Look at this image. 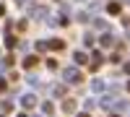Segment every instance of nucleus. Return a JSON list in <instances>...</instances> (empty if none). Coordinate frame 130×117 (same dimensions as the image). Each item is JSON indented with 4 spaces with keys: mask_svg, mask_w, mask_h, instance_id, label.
<instances>
[{
    "mask_svg": "<svg viewBox=\"0 0 130 117\" xmlns=\"http://www.w3.org/2000/svg\"><path fill=\"white\" fill-rule=\"evenodd\" d=\"M107 10H109V13H120V3H109V5H107Z\"/></svg>",
    "mask_w": 130,
    "mask_h": 117,
    "instance_id": "ddd939ff",
    "label": "nucleus"
},
{
    "mask_svg": "<svg viewBox=\"0 0 130 117\" xmlns=\"http://www.w3.org/2000/svg\"><path fill=\"white\" fill-rule=\"evenodd\" d=\"M37 49H39V52H44V49H50V44H47V42H37Z\"/></svg>",
    "mask_w": 130,
    "mask_h": 117,
    "instance_id": "f3484780",
    "label": "nucleus"
},
{
    "mask_svg": "<svg viewBox=\"0 0 130 117\" xmlns=\"http://www.w3.org/2000/svg\"><path fill=\"white\" fill-rule=\"evenodd\" d=\"M91 60H94V62H91V68H99L104 57H102V52H99V49H94V52H91Z\"/></svg>",
    "mask_w": 130,
    "mask_h": 117,
    "instance_id": "423d86ee",
    "label": "nucleus"
},
{
    "mask_svg": "<svg viewBox=\"0 0 130 117\" xmlns=\"http://www.w3.org/2000/svg\"><path fill=\"white\" fill-rule=\"evenodd\" d=\"M29 83H31V86H34V89H42V81H39V78H34V76L29 78Z\"/></svg>",
    "mask_w": 130,
    "mask_h": 117,
    "instance_id": "dca6fc26",
    "label": "nucleus"
},
{
    "mask_svg": "<svg viewBox=\"0 0 130 117\" xmlns=\"http://www.w3.org/2000/svg\"><path fill=\"white\" fill-rule=\"evenodd\" d=\"M94 26H96V29H107V21H102V18H94Z\"/></svg>",
    "mask_w": 130,
    "mask_h": 117,
    "instance_id": "2eb2a0df",
    "label": "nucleus"
},
{
    "mask_svg": "<svg viewBox=\"0 0 130 117\" xmlns=\"http://www.w3.org/2000/svg\"><path fill=\"white\" fill-rule=\"evenodd\" d=\"M62 112H65V114H73V112H75V102H73V99H65V102H62Z\"/></svg>",
    "mask_w": 130,
    "mask_h": 117,
    "instance_id": "39448f33",
    "label": "nucleus"
},
{
    "mask_svg": "<svg viewBox=\"0 0 130 117\" xmlns=\"http://www.w3.org/2000/svg\"><path fill=\"white\" fill-rule=\"evenodd\" d=\"M125 3H127V5H130V0H125Z\"/></svg>",
    "mask_w": 130,
    "mask_h": 117,
    "instance_id": "a878e982",
    "label": "nucleus"
},
{
    "mask_svg": "<svg viewBox=\"0 0 130 117\" xmlns=\"http://www.w3.org/2000/svg\"><path fill=\"white\" fill-rule=\"evenodd\" d=\"M47 68H50V70H57V60L50 57V60H47Z\"/></svg>",
    "mask_w": 130,
    "mask_h": 117,
    "instance_id": "a211bd4d",
    "label": "nucleus"
},
{
    "mask_svg": "<svg viewBox=\"0 0 130 117\" xmlns=\"http://www.w3.org/2000/svg\"><path fill=\"white\" fill-rule=\"evenodd\" d=\"M99 44H102V47H107V49H109V47H115V37H112V34H104Z\"/></svg>",
    "mask_w": 130,
    "mask_h": 117,
    "instance_id": "0eeeda50",
    "label": "nucleus"
},
{
    "mask_svg": "<svg viewBox=\"0 0 130 117\" xmlns=\"http://www.w3.org/2000/svg\"><path fill=\"white\" fill-rule=\"evenodd\" d=\"M0 117H5V114H0Z\"/></svg>",
    "mask_w": 130,
    "mask_h": 117,
    "instance_id": "cd10ccee",
    "label": "nucleus"
},
{
    "mask_svg": "<svg viewBox=\"0 0 130 117\" xmlns=\"http://www.w3.org/2000/svg\"><path fill=\"white\" fill-rule=\"evenodd\" d=\"M112 117H120V114H112Z\"/></svg>",
    "mask_w": 130,
    "mask_h": 117,
    "instance_id": "bb28decb",
    "label": "nucleus"
},
{
    "mask_svg": "<svg viewBox=\"0 0 130 117\" xmlns=\"http://www.w3.org/2000/svg\"><path fill=\"white\" fill-rule=\"evenodd\" d=\"M65 94V86H55V96H62Z\"/></svg>",
    "mask_w": 130,
    "mask_h": 117,
    "instance_id": "6ab92c4d",
    "label": "nucleus"
},
{
    "mask_svg": "<svg viewBox=\"0 0 130 117\" xmlns=\"http://www.w3.org/2000/svg\"><path fill=\"white\" fill-rule=\"evenodd\" d=\"M125 73H130V62H127V65H125Z\"/></svg>",
    "mask_w": 130,
    "mask_h": 117,
    "instance_id": "b1692460",
    "label": "nucleus"
},
{
    "mask_svg": "<svg viewBox=\"0 0 130 117\" xmlns=\"http://www.w3.org/2000/svg\"><path fill=\"white\" fill-rule=\"evenodd\" d=\"M5 86H8V83H5V78H0V91H5Z\"/></svg>",
    "mask_w": 130,
    "mask_h": 117,
    "instance_id": "aec40b11",
    "label": "nucleus"
},
{
    "mask_svg": "<svg viewBox=\"0 0 130 117\" xmlns=\"http://www.w3.org/2000/svg\"><path fill=\"white\" fill-rule=\"evenodd\" d=\"M62 78H65V83H81V81H83V73H81L78 68H70V65H68V68L62 70Z\"/></svg>",
    "mask_w": 130,
    "mask_h": 117,
    "instance_id": "f257e3e1",
    "label": "nucleus"
},
{
    "mask_svg": "<svg viewBox=\"0 0 130 117\" xmlns=\"http://www.w3.org/2000/svg\"><path fill=\"white\" fill-rule=\"evenodd\" d=\"M104 89H107V83H104L102 78H94V81H91V91H104Z\"/></svg>",
    "mask_w": 130,
    "mask_h": 117,
    "instance_id": "6e6552de",
    "label": "nucleus"
},
{
    "mask_svg": "<svg viewBox=\"0 0 130 117\" xmlns=\"http://www.w3.org/2000/svg\"><path fill=\"white\" fill-rule=\"evenodd\" d=\"M0 109H3V112H10V109H13V104L5 99V102H0Z\"/></svg>",
    "mask_w": 130,
    "mask_h": 117,
    "instance_id": "4468645a",
    "label": "nucleus"
},
{
    "mask_svg": "<svg viewBox=\"0 0 130 117\" xmlns=\"http://www.w3.org/2000/svg\"><path fill=\"white\" fill-rule=\"evenodd\" d=\"M18 117H29V114H18Z\"/></svg>",
    "mask_w": 130,
    "mask_h": 117,
    "instance_id": "393cba45",
    "label": "nucleus"
},
{
    "mask_svg": "<svg viewBox=\"0 0 130 117\" xmlns=\"http://www.w3.org/2000/svg\"><path fill=\"white\" fill-rule=\"evenodd\" d=\"M29 16L31 18H50V10L44 5H34V8H29Z\"/></svg>",
    "mask_w": 130,
    "mask_h": 117,
    "instance_id": "f03ea898",
    "label": "nucleus"
},
{
    "mask_svg": "<svg viewBox=\"0 0 130 117\" xmlns=\"http://www.w3.org/2000/svg\"><path fill=\"white\" fill-rule=\"evenodd\" d=\"M16 3H18V5H26V3H29V0H16Z\"/></svg>",
    "mask_w": 130,
    "mask_h": 117,
    "instance_id": "4be33fe9",
    "label": "nucleus"
},
{
    "mask_svg": "<svg viewBox=\"0 0 130 117\" xmlns=\"http://www.w3.org/2000/svg\"><path fill=\"white\" fill-rule=\"evenodd\" d=\"M73 60L78 62V65H83V62H89V55H86V52H73Z\"/></svg>",
    "mask_w": 130,
    "mask_h": 117,
    "instance_id": "1a4fd4ad",
    "label": "nucleus"
},
{
    "mask_svg": "<svg viewBox=\"0 0 130 117\" xmlns=\"http://www.w3.org/2000/svg\"><path fill=\"white\" fill-rule=\"evenodd\" d=\"M37 65H39V57H37V55H26V57H24V68H26V70L37 68Z\"/></svg>",
    "mask_w": 130,
    "mask_h": 117,
    "instance_id": "20e7f679",
    "label": "nucleus"
},
{
    "mask_svg": "<svg viewBox=\"0 0 130 117\" xmlns=\"http://www.w3.org/2000/svg\"><path fill=\"white\" fill-rule=\"evenodd\" d=\"M42 109H44V114H52V112H55V104H52V102H44V104H42Z\"/></svg>",
    "mask_w": 130,
    "mask_h": 117,
    "instance_id": "9b49d317",
    "label": "nucleus"
},
{
    "mask_svg": "<svg viewBox=\"0 0 130 117\" xmlns=\"http://www.w3.org/2000/svg\"><path fill=\"white\" fill-rule=\"evenodd\" d=\"M0 16H5V5L3 3H0Z\"/></svg>",
    "mask_w": 130,
    "mask_h": 117,
    "instance_id": "412c9836",
    "label": "nucleus"
},
{
    "mask_svg": "<svg viewBox=\"0 0 130 117\" xmlns=\"http://www.w3.org/2000/svg\"><path fill=\"white\" fill-rule=\"evenodd\" d=\"M5 47L10 49V47H16V37H10L8 31H5Z\"/></svg>",
    "mask_w": 130,
    "mask_h": 117,
    "instance_id": "f8f14e48",
    "label": "nucleus"
},
{
    "mask_svg": "<svg viewBox=\"0 0 130 117\" xmlns=\"http://www.w3.org/2000/svg\"><path fill=\"white\" fill-rule=\"evenodd\" d=\"M78 117H91V114H89V112H81V114H78Z\"/></svg>",
    "mask_w": 130,
    "mask_h": 117,
    "instance_id": "5701e85b",
    "label": "nucleus"
},
{
    "mask_svg": "<svg viewBox=\"0 0 130 117\" xmlns=\"http://www.w3.org/2000/svg\"><path fill=\"white\" fill-rule=\"evenodd\" d=\"M47 44H50L52 49H62V47H65V42H62V39H50Z\"/></svg>",
    "mask_w": 130,
    "mask_h": 117,
    "instance_id": "9d476101",
    "label": "nucleus"
},
{
    "mask_svg": "<svg viewBox=\"0 0 130 117\" xmlns=\"http://www.w3.org/2000/svg\"><path fill=\"white\" fill-rule=\"evenodd\" d=\"M21 107L24 109H34L37 107V96L34 94H24V96H21Z\"/></svg>",
    "mask_w": 130,
    "mask_h": 117,
    "instance_id": "7ed1b4c3",
    "label": "nucleus"
}]
</instances>
